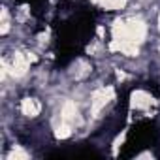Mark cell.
Masks as SVG:
<instances>
[{
    "label": "cell",
    "mask_w": 160,
    "mask_h": 160,
    "mask_svg": "<svg viewBox=\"0 0 160 160\" xmlns=\"http://www.w3.org/2000/svg\"><path fill=\"white\" fill-rule=\"evenodd\" d=\"M40 104L34 100V98H25L23 102H21V111H23V115H27V117H36L38 113H40Z\"/></svg>",
    "instance_id": "cell-6"
},
{
    "label": "cell",
    "mask_w": 160,
    "mask_h": 160,
    "mask_svg": "<svg viewBox=\"0 0 160 160\" xmlns=\"http://www.w3.org/2000/svg\"><path fill=\"white\" fill-rule=\"evenodd\" d=\"M57 138H60V139H66V138H70V134H72V124L70 122H60V126H57Z\"/></svg>",
    "instance_id": "cell-7"
},
{
    "label": "cell",
    "mask_w": 160,
    "mask_h": 160,
    "mask_svg": "<svg viewBox=\"0 0 160 160\" xmlns=\"http://www.w3.org/2000/svg\"><path fill=\"white\" fill-rule=\"evenodd\" d=\"M151 102H152V98L145 91H136L132 94V108L134 109H147L151 106Z\"/></svg>",
    "instance_id": "cell-4"
},
{
    "label": "cell",
    "mask_w": 160,
    "mask_h": 160,
    "mask_svg": "<svg viewBox=\"0 0 160 160\" xmlns=\"http://www.w3.org/2000/svg\"><path fill=\"white\" fill-rule=\"evenodd\" d=\"M10 28V21H8V12L2 10V34H6Z\"/></svg>",
    "instance_id": "cell-10"
},
{
    "label": "cell",
    "mask_w": 160,
    "mask_h": 160,
    "mask_svg": "<svg viewBox=\"0 0 160 160\" xmlns=\"http://www.w3.org/2000/svg\"><path fill=\"white\" fill-rule=\"evenodd\" d=\"M100 4L106 10H121L126 4V0H100Z\"/></svg>",
    "instance_id": "cell-8"
},
{
    "label": "cell",
    "mask_w": 160,
    "mask_h": 160,
    "mask_svg": "<svg viewBox=\"0 0 160 160\" xmlns=\"http://www.w3.org/2000/svg\"><path fill=\"white\" fill-rule=\"evenodd\" d=\"M111 98H113V89H111V87H108V89H98V91L92 94V100H91V111H92V115H98V113L109 104Z\"/></svg>",
    "instance_id": "cell-2"
},
{
    "label": "cell",
    "mask_w": 160,
    "mask_h": 160,
    "mask_svg": "<svg viewBox=\"0 0 160 160\" xmlns=\"http://www.w3.org/2000/svg\"><path fill=\"white\" fill-rule=\"evenodd\" d=\"M77 106L72 102V100H68L66 104H64V108H62V113H60V121H64V122H70V124H73L75 121H77Z\"/></svg>",
    "instance_id": "cell-5"
},
{
    "label": "cell",
    "mask_w": 160,
    "mask_h": 160,
    "mask_svg": "<svg viewBox=\"0 0 160 160\" xmlns=\"http://www.w3.org/2000/svg\"><path fill=\"white\" fill-rule=\"evenodd\" d=\"M10 160H15V158H21V160H27L28 158V152H25L21 147H15L12 152H10V156H8Z\"/></svg>",
    "instance_id": "cell-9"
},
{
    "label": "cell",
    "mask_w": 160,
    "mask_h": 160,
    "mask_svg": "<svg viewBox=\"0 0 160 160\" xmlns=\"http://www.w3.org/2000/svg\"><path fill=\"white\" fill-rule=\"evenodd\" d=\"M158 27H160V17H158Z\"/></svg>",
    "instance_id": "cell-11"
},
{
    "label": "cell",
    "mask_w": 160,
    "mask_h": 160,
    "mask_svg": "<svg viewBox=\"0 0 160 160\" xmlns=\"http://www.w3.org/2000/svg\"><path fill=\"white\" fill-rule=\"evenodd\" d=\"M147 34V27L141 19H126V21H119L115 23L113 28V42L117 43H141L143 38Z\"/></svg>",
    "instance_id": "cell-1"
},
{
    "label": "cell",
    "mask_w": 160,
    "mask_h": 160,
    "mask_svg": "<svg viewBox=\"0 0 160 160\" xmlns=\"http://www.w3.org/2000/svg\"><path fill=\"white\" fill-rule=\"evenodd\" d=\"M28 70V58L23 55V53H15L13 55V60H12V66H10V72L17 77L25 75Z\"/></svg>",
    "instance_id": "cell-3"
}]
</instances>
